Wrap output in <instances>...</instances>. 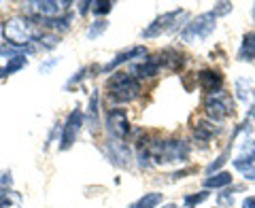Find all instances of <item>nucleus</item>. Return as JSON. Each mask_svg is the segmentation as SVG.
<instances>
[{
    "instance_id": "1",
    "label": "nucleus",
    "mask_w": 255,
    "mask_h": 208,
    "mask_svg": "<svg viewBox=\"0 0 255 208\" xmlns=\"http://www.w3.org/2000/svg\"><path fill=\"white\" fill-rule=\"evenodd\" d=\"M2 34L6 38V43L13 47H28L30 43H34L41 38L36 30V23L28 17H11L4 21Z\"/></svg>"
},
{
    "instance_id": "2",
    "label": "nucleus",
    "mask_w": 255,
    "mask_h": 208,
    "mask_svg": "<svg viewBox=\"0 0 255 208\" xmlns=\"http://www.w3.org/2000/svg\"><path fill=\"white\" fill-rule=\"evenodd\" d=\"M107 92L115 104L132 102L140 96V81L132 73H115L107 81Z\"/></svg>"
},
{
    "instance_id": "3",
    "label": "nucleus",
    "mask_w": 255,
    "mask_h": 208,
    "mask_svg": "<svg viewBox=\"0 0 255 208\" xmlns=\"http://www.w3.org/2000/svg\"><path fill=\"white\" fill-rule=\"evenodd\" d=\"M147 151L155 159V164L183 162L189 155V147L183 140H155V142H149Z\"/></svg>"
},
{
    "instance_id": "4",
    "label": "nucleus",
    "mask_w": 255,
    "mask_h": 208,
    "mask_svg": "<svg viewBox=\"0 0 255 208\" xmlns=\"http://www.w3.org/2000/svg\"><path fill=\"white\" fill-rule=\"evenodd\" d=\"M215 19H217V13H202L198 15L194 21H189L181 32V41L185 43H194V41H206L211 36V32L215 30Z\"/></svg>"
},
{
    "instance_id": "5",
    "label": "nucleus",
    "mask_w": 255,
    "mask_h": 208,
    "mask_svg": "<svg viewBox=\"0 0 255 208\" xmlns=\"http://www.w3.org/2000/svg\"><path fill=\"white\" fill-rule=\"evenodd\" d=\"M183 17H187V13L181 11V9L159 15L157 19H153V23H149V26L142 30V38H155V36L166 34V32H170V30L177 28Z\"/></svg>"
},
{
    "instance_id": "6",
    "label": "nucleus",
    "mask_w": 255,
    "mask_h": 208,
    "mask_svg": "<svg viewBox=\"0 0 255 208\" xmlns=\"http://www.w3.org/2000/svg\"><path fill=\"white\" fill-rule=\"evenodd\" d=\"M70 2H55V0H36V2H28L23 9L30 17L36 19H58V15H62L64 11L68 9Z\"/></svg>"
},
{
    "instance_id": "7",
    "label": "nucleus",
    "mask_w": 255,
    "mask_h": 208,
    "mask_svg": "<svg viewBox=\"0 0 255 208\" xmlns=\"http://www.w3.org/2000/svg\"><path fill=\"white\" fill-rule=\"evenodd\" d=\"M204 108H206V115H209L213 121H223V119L232 113V100L228 98L226 92L211 94L204 102Z\"/></svg>"
},
{
    "instance_id": "8",
    "label": "nucleus",
    "mask_w": 255,
    "mask_h": 208,
    "mask_svg": "<svg viewBox=\"0 0 255 208\" xmlns=\"http://www.w3.org/2000/svg\"><path fill=\"white\" fill-rule=\"evenodd\" d=\"M107 130L115 140H124L128 136L130 123H128V113L124 108H111L107 113Z\"/></svg>"
},
{
    "instance_id": "9",
    "label": "nucleus",
    "mask_w": 255,
    "mask_h": 208,
    "mask_svg": "<svg viewBox=\"0 0 255 208\" xmlns=\"http://www.w3.org/2000/svg\"><path fill=\"white\" fill-rule=\"evenodd\" d=\"M81 125H83V113L79 108H75L73 113L68 115L66 123H64V132H62V138H60V149L62 151L73 147V142L77 140V134H79V130H81Z\"/></svg>"
},
{
    "instance_id": "10",
    "label": "nucleus",
    "mask_w": 255,
    "mask_h": 208,
    "mask_svg": "<svg viewBox=\"0 0 255 208\" xmlns=\"http://www.w3.org/2000/svg\"><path fill=\"white\" fill-rule=\"evenodd\" d=\"M234 168L241 174H245V179L255 181V142L249 140L243 147V155L234 159Z\"/></svg>"
},
{
    "instance_id": "11",
    "label": "nucleus",
    "mask_w": 255,
    "mask_h": 208,
    "mask_svg": "<svg viewBox=\"0 0 255 208\" xmlns=\"http://www.w3.org/2000/svg\"><path fill=\"white\" fill-rule=\"evenodd\" d=\"M198 83L206 94H219L223 87V77L217 73V70H200L198 75Z\"/></svg>"
},
{
    "instance_id": "12",
    "label": "nucleus",
    "mask_w": 255,
    "mask_h": 208,
    "mask_svg": "<svg viewBox=\"0 0 255 208\" xmlns=\"http://www.w3.org/2000/svg\"><path fill=\"white\" fill-rule=\"evenodd\" d=\"M145 55H147L145 47H132V49H128V51H122L115 60H111L107 66H102V73H111V70H115L117 66H122L124 62H130L134 58H142V60H145Z\"/></svg>"
},
{
    "instance_id": "13",
    "label": "nucleus",
    "mask_w": 255,
    "mask_h": 208,
    "mask_svg": "<svg viewBox=\"0 0 255 208\" xmlns=\"http://www.w3.org/2000/svg\"><path fill=\"white\" fill-rule=\"evenodd\" d=\"M155 60L159 64V68L166 66V68H170V70H179L183 66V55L179 51H174V49H164V51H159L155 55Z\"/></svg>"
},
{
    "instance_id": "14",
    "label": "nucleus",
    "mask_w": 255,
    "mask_h": 208,
    "mask_svg": "<svg viewBox=\"0 0 255 208\" xmlns=\"http://www.w3.org/2000/svg\"><path fill=\"white\" fill-rule=\"evenodd\" d=\"M109 157L113 159L117 166H128L130 164V149H128L122 140H115L109 145Z\"/></svg>"
},
{
    "instance_id": "15",
    "label": "nucleus",
    "mask_w": 255,
    "mask_h": 208,
    "mask_svg": "<svg viewBox=\"0 0 255 208\" xmlns=\"http://www.w3.org/2000/svg\"><path fill=\"white\" fill-rule=\"evenodd\" d=\"M159 73V64L155 58H149V60H142L140 64H136L132 70V75L136 79H149V77H155Z\"/></svg>"
},
{
    "instance_id": "16",
    "label": "nucleus",
    "mask_w": 255,
    "mask_h": 208,
    "mask_svg": "<svg viewBox=\"0 0 255 208\" xmlns=\"http://www.w3.org/2000/svg\"><path fill=\"white\" fill-rule=\"evenodd\" d=\"M238 58L243 62H253L255 60V32H247L241 45V51H238Z\"/></svg>"
},
{
    "instance_id": "17",
    "label": "nucleus",
    "mask_w": 255,
    "mask_h": 208,
    "mask_svg": "<svg viewBox=\"0 0 255 208\" xmlns=\"http://www.w3.org/2000/svg\"><path fill=\"white\" fill-rule=\"evenodd\" d=\"M232 183V174L230 172H219V174H213L211 179L204 181V187L206 189H219V187H226Z\"/></svg>"
},
{
    "instance_id": "18",
    "label": "nucleus",
    "mask_w": 255,
    "mask_h": 208,
    "mask_svg": "<svg viewBox=\"0 0 255 208\" xmlns=\"http://www.w3.org/2000/svg\"><path fill=\"white\" fill-rule=\"evenodd\" d=\"M159 202H162V194H145L140 200H136L134 204H130L128 208H155Z\"/></svg>"
},
{
    "instance_id": "19",
    "label": "nucleus",
    "mask_w": 255,
    "mask_h": 208,
    "mask_svg": "<svg viewBox=\"0 0 255 208\" xmlns=\"http://www.w3.org/2000/svg\"><path fill=\"white\" fill-rule=\"evenodd\" d=\"M213 134H215V127L209 121H200L194 127V136H196V140H200V142H206Z\"/></svg>"
},
{
    "instance_id": "20",
    "label": "nucleus",
    "mask_w": 255,
    "mask_h": 208,
    "mask_svg": "<svg viewBox=\"0 0 255 208\" xmlns=\"http://www.w3.org/2000/svg\"><path fill=\"white\" fill-rule=\"evenodd\" d=\"M87 119H90V127L92 132L98 130V92H94V96L90 98V115H87Z\"/></svg>"
},
{
    "instance_id": "21",
    "label": "nucleus",
    "mask_w": 255,
    "mask_h": 208,
    "mask_svg": "<svg viewBox=\"0 0 255 208\" xmlns=\"http://www.w3.org/2000/svg\"><path fill=\"white\" fill-rule=\"evenodd\" d=\"M90 9L96 15H107V13H111V9H113V2H111V0H94Z\"/></svg>"
},
{
    "instance_id": "22",
    "label": "nucleus",
    "mask_w": 255,
    "mask_h": 208,
    "mask_svg": "<svg viewBox=\"0 0 255 208\" xmlns=\"http://www.w3.org/2000/svg\"><path fill=\"white\" fill-rule=\"evenodd\" d=\"M23 66H26V55H17V58H11L4 68H6V75H13L17 70H21Z\"/></svg>"
},
{
    "instance_id": "23",
    "label": "nucleus",
    "mask_w": 255,
    "mask_h": 208,
    "mask_svg": "<svg viewBox=\"0 0 255 208\" xmlns=\"http://www.w3.org/2000/svg\"><path fill=\"white\" fill-rule=\"evenodd\" d=\"M107 30V21L105 19H98V21H94L90 28H87V38H98L102 32Z\"/></svg>"
},
{
    "instance_id": "24",
    "label": "nucleus",
    "mask_w": 255,
    "mask_h": 208,
    "mask_svg": "<svg viewBox=\"0 0 255 208\" xmlns=\"http://www.w3.org/2000/svg\"><path fill=\"white\" fill-rule=\"evenodd\" d=\"M206 198H209V191H200L198 196H187V198H185V206H187V208H194V206H198L200 202H204Z\"/></svg>"
},
{
    "instance_id": "25",
    "label": "nucleus",
    "mask_w": 255,
    "mask_h": 208,
    "mask_svg": "<svg viewBox=\"0 0 255 208\" xmlns=\"http://www.w3.org/2000/svg\"><path fill=\"white\" fill-rule=\"evenodd\" d=\"M230 9H232V4L221 2V4H217V9H215V13H217V15H223V13H228Z\"/></svg>"
},
{
    "instance_id": "26",
    "label": "nucleus",
    "mask_w": 255,
    "mask_h": 208,
    "mask_svg": "<svg viewBox=\"0 0 255 208\" xmlns=\"http://www.w3.org/2000/svg\"><path fill=\"white\" fill-rule=\"evenodd\" d=\"M243 208H255V196H249L243 200Z\"/></svg>"
},
{
    "instance_id": "27",
    "label": "nucleus",
    "mask_w": 255,
    "mask_h": 208,
    "mask_svg": "<svg viewBox=\"0 0 255 208\" xmlns=\"http://www.w3.org/2000/svg\"><path fill=\"white\" fill-rule=\"evenodd\" d=\"M53 64H58V60H51V62H47V64H43V66H41V73H47V70H49V68L53 66Z\"/></svg>"
},
{
    "instance_id": "28",
    "label": "nucleus",
    "mask_w": 255,
    "mask_h": 208,
    "mask_svg": "<svg viewBox=\"0 0 255 208\" xmlns=\"http://www.w3.org/2000/svg\"><path fill=\"white\" fill-rule=\"evenodd\" d=\"M6 77V68H0V79Z\"/></svg>"
},
{
    "instance_id": "29",
    "label": "nucleus",
    "mask_w": 255,
    "mask_h": 208,
    "mask_svg": "<svg viewBox=\"0 0 255 208\" xmlns=\"http://www.w3.org/2000/svg\"><path fill=\"white\" fill-rule=\"evenodd\" d=\"M164 208H177V206H174V204H168V206H164Z\"/></svg>"
}]
</instances>
